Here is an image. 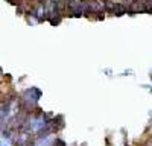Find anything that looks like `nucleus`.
<instances>
[{"label": "nucleus", "instance_id": "423d86ee", "mask_svg": "<svg viewBox=\"0 0 152 146\" xmlns=\"http://www.w3.org/2000/svg\"><path fill=\"white\" fill-rule=\"evenodd\" d=\"M99 2H102V3H104V2H108V0H99Z\"/></svg>", "mask_w": 152, "mask_h": 146}, {"label": "nucleus", "instance_id": "f03ea898", "mask_svg": "<svg viewBox=\"0 0 152 146\" xmlns=\"http://www.w3.org/2000/svg\"><path fill=\"white\" fill-rule=\"evenodd\" d=\"M125 14H128V5L125 3H114V9H113V15L122 17Z\"/></svg>", "mask_w": 152, "mask_h": 146}, {"label": "nucleus", "instance_id": "9d476101", "mask_svg": "<svg viewBox=\"0 0 152 146\" xmlns=\"http://www.w3.org/2000/svg\"><path fill=\"white\" fill-rule=\"evenodd\" d=\"M126 146H129V145H126Z\"/></svg>", "mask_w": 152, "mask_h": 146}, {"label": "nucleus", "instance_id": "7ed1b4c3", "mask_svg": "<svg viewBox=\"0 0 152 146\" xmlns=\"http://www.w3.org/2000/svg\"><path fill=\"white\" fill-rule=\"evenodd\" d=\"M52 146H67V143H66V140H62L61 137H55Z\"/></svg>", "mask_w": 152, "mask_h": 146}, {"label": "nucleus", "instance_id": "39448f33", "mask_svg": "<svg viewBox=\"0 0 152 146\" xmlns=\"http://www.w3.org/2000/svg\"><path fill=\"white\" fill-rule=\"evenodd\" d=\"M123 2H128V3H131V2H134V0H123Z\"/></svg>", "mask_w": 152, "mask_h": 146}, {"label": "nucleus", "instance_id": "20e7f679", "mask_svg": "<svg viewBox=\"0 0 152 146\" xmlns=\"http://www.w3.org/2000/svg\"><path fill=\"white\" fill-rule=\"evenodd\" d=\"M32 2H35V0H23V3H24V5H28V3H32Z\"/></svg>", "mask_w": 152, "mask_h": 146}, {"label": "nucleus", "instance_id": "0eeeda50", "mask_svg": "<svg viewBox=\"0 0 152 146\" xmlns=\"http://www.w3.org/2000/svg\"><path fill=\"white\" fill-rule=\"evenodd\" d=\"M0 146H8V145H2V143H0Z\"/></svg>", "mask_w": 152, "mask_h": 146}, {"label": "nucleus", "instance_id": "6e6552de", "mask_svg": "<svg viewBox=\"0 0 152 146\" xmlns=\"http://www.w3.org/2000/svg\"><path fill=\"white\" fill-rule=\"evenodd\" d=\"M149 90H151V93H152V87H151V88H149Z\"/></svg>", "mask_w": 152, "mask_h": 146}, {"label": "nucleus", "instance_id": "f257e3e1", "mask_svg": "<svg viewBox=\"0 0 152 146\" xmlns=\"http://www.w3.org/2000/svg\"><path fill=\"white\" fill-rule=\"evenodd\" d=\"M29 139H31V134L29 132L18 131L17 137H15V142H14V146H28Z\"/></svg>", "mask_w": 152, "mask_h": 146}, {"label": "nucleus", "instance_id": "9b49d317", "mask_svg": "<svg viewBox=\"0 0 152 146\" xmlns=\"http://www.w3.org/2000/svg\"><path fill=\"white\" fill-rule=\"evenodd\" d=\"M145 146H146V145H145Z\"/></svg>", "mask_w": 152, "mask_h": 146}, {"label": "nucleus", "instance_id": "1a4fd4ad", "mask_svg": "<svg viewBox=\"0 0 152 146\" xmlns=\"http://www.w3.org/2000/svg\"><path fill=\"white\" fill-rule=\"evenodd\" d=\"M0 73H2V69H0Z\"/></svg>", "mask_w": 152, "mask_h": 146}]
</instances>
